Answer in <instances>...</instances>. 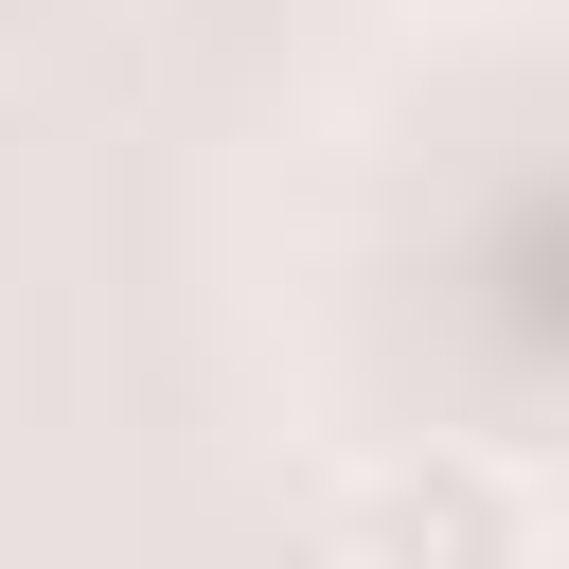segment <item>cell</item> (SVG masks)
Masks as SVG:
<instances>
[{"instance_id": "1", "label": "cell", "mask_w": 569, "mask_h": 569, "mask_svg": "<svg viewBox=\"0 0 569 569\" xmlns=\"http://www.w3.org/2000/svg\"><path fill=\"white\" fill-rule=\"evenodd\" d=\"M320 533H338L356 569H498V551H533L551 516H533L516 462H480V445H409V462H356Z\"/></svg>"}]
</instances>
